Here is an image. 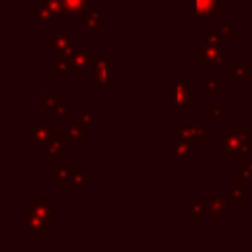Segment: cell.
Instances as JSON below:
<instances>
[{
	"label": "cell",
	"instance_id": "obj_1",
	"mask_svg": "<svg viewBox=\"0 0 252 252\" xmlns=\"http://www.w3.org/2000/svg\"><path fill=\"white\" fill-rule=\"evenodd\" d=\"M220 140L228 158H247L252 151V142L242 126H228V133L221 135Z\"/></svg>",
	"mask_w": 252,
	"mask_h": 252
},
{
	"label": "cell",
	"instance_id": "obj_2",
	"mask_svg": "<svg viewBox=\"0 0 252 252\" xmlns=\"http://www.w3.org/2000/svg\"><path fill=\"white\" fill-rule=\"evenodd\" d=\"M228 56V49H221L220 45L214 47V45H206L204 49L197 50V64H209L211 69L218 71L221 67V64L226 61Z\"/></svg>",
	"mask_w": 252,
	"mask_h": 252
},
{
	"label": "cell",
	"instance_id": "obj_3",
	"mask_svg": "<svg viewBox=\"0 0 252 252\" xmlns=\"http://www.w3.org/2000/svg\"><path fill=\"white\" fill-rule=\"evenodd\" d=\"M47 45H49L50 49H56L57 54H67V56H71V57L80 50V42L71 38V36L66 35V33H57L56 38L49 40Z\"/></svg>",
	"mask_w": 252,
	"mask_h": 252
},
{
	"label": "cell",
	"instance_id": "obj_4",
	"mask_svg": "<svg viewBox=\"0 0 252 252\" xmlns=\"http://www.w3.org/2000/svg\"><path fill=\"white\" fill-rule=\"evenodd\" d=\"M64 142H73V144H81L87 140V125L81 119H71L69 125L63 128Z\"/></svg>",
	"mask_w": 252,
	"mask_h": 252
},
{
	"label": "cell",
	"instance_id": "obj_5",
	"mask_svg": "<svg viewBox=\"0 0 252 252\" xmlns=\"http://www.w3.org/2000/svg\"><path fill=\"white\" fill-rule=\"evenodd\" d=\"M25 223H26V228H28L35 237H47V233H49L47 220L40 216V214H36L35 211L25 214Z\"/></svg>",
	"mask_w": 252,
	"mask_h": 252
},
{
	"label": "cell",
	"instance_id": "obj_6",
	"mask_svg": "<svg viewBox=\"0 0 252 252\" xmlns=\"http://www.w3.org/2000/svg\"><path fill=\"white\" fill-rule=\"evenodd\" d=\"M63 2V16H81L94 9L95 0H61Z\"/></svg>",
	"mask_w": 252,
	"mask_h": 252
},
{
	"label": "cell",
	"instance_id": "obj_7",
	"mask_svg": "<svg viewBox=\"0 0 252 252\" xmlns=\"http://www.w3.org/2000/svg\"><path fill=\"white\" fill-rule=\"evenodd\" d=\"M175 88H173V107L176 111H183L189 107V81L187 80H175Z\"/></svg>",
	"mask_w": 252,
	"mask_h": 252
},
{
	"label": "cell",
	"instance_id": "obj_8",
	"mask_svg": "<svg viewBox=\"0 0 252 252\" xmlns=\"http://www.w3.org/2000/svg\"><path fill=\"white\" fill-rule=\"evenodd\" d=\"M54 76L57 80H67L71 78V73H73L74 66H73V57L67 56V54H57L56 59H54Z\"/></svg>",
	"mask_w": 252,
	"mask_h": 252
},
{
	"label": "cell",
	"instance_id": "obj_9",
	"mask_svg": "<svg viewBox=\"0 0 252 252\" xmlns=\"http://www.w3.org/2000/svg\"><path fill=\"white\" fill-rule=\"evenodd\" d=\"M100 16H102V9H92V11L83 12L81 16H78V25L85 26L87 32L90 33H100L102 32Z\"/></svg>",
	"mask_w": 252,
	"mask_h": 252
},
{
	"label": "cell",
	"instance_id": "obj_10",
	"mask_svg": "<svg viewBox=\"0 0 252 252\" xmlns=\"http://www.w3.org/2000/svg\"><path fill=\"white\" fill-rule=\"evenodd\" d=\"M94 80L100 88L109 87V61L107 57H97L94 63Z\"/></svg>",
	"mask_w": 252,
	"mask_h": 252
},
{
	"label": "cell",
	"instance_id": "obj_11",
	"mask_svg": "<svg viewBox=\"0 0 252 252\" xmlns=\"http://www.w3.org/2000/svg\"><path fill=\"white\" fill-rule=\"evenodd\" d=\"M199 202L206 207V211L211 214L213 220H220L221 214H224L228 211V200L223 199H206V197H200Z\"/></svg>",
	"mask_w": 252,
	"mask_h": 252
},
{
	"label": "cell",
	"instance_id": "obj_12",
	"mask_svg": "<svg viewBox=\"0 0 252 252\" xmlns=\"http://www.w3.org/2000/svg\"><path fill=\"white\" fill-rule=\"evenodd\" d=\"M251 69L252 66L249 63L228 64V80H249L251 78Z\"/></svg>",
	"mask_w": 252,
	"mask_h": 252
},
{
	"label": "cell",
	"instance_id": "obj_13",
	"mask_svg": "<svg viewBox=\"0 0 252 252\" xmlns=\"http://www.w3.org/2000/svg\"><path fill=\"white\" fill-rule=\"evenodd\" d=\"M56 135V130H54L52 126H45V125H40V126H35L32 131V137L35 142H38L40 149L45 147V144L50 140V138Z\"/></svg>",
	"mask_w": 252,
	"mask_h": 252
},
{
	"label": "cell",
	"instance_id": "obj_14",
	"mask_svg": "<svg viewBox=\"0 0 252 252\" xmlns=\"http://www.w3.org/2000/svg\"><path fill=\"white\" fill-rule=\"evenodd\" d=\"M32 204H33L32 211H35L36 214H40L42 218H45L47 221L54 220V216H56V209H54V207L50 206L43 197H35V199L32 200Z\"/></svg>",
	"mask_w": 252,
	"mask_h": 252
},
{
	"label": "cell",
	"instance_id": "obj_15",
	"mask_svg": "<svg viewBox=\"0 0 252 252\" xmlns=\"http://www.w3.org/2000/svg\"><path fill=\"white\" fill-rule=\"evenodd\" d=\"M63 142H64L63 133H61V135H54V137L45 144L43 151H45L47 156H49V158H52V159L63 158Z\"/></svg>",
	"mask_w": 252,
	"mask_h": 252
},
{
	"label": "cell",
	"instance_id": "obj_16",
	"mask_svg": "<svg viewBox=\"0 0 252 252\" xmlns=\"http://www.w3.org/2000/svg\"><path fill=\"white\" fill-rule=\"evenodd\" d=\"M195 12L197 16H218V0H195Z\"/></svg>",
	"mask_w": 252,
	"mask_h": 252
},
{
	"label": "cell",
	"instance_id": "obj_17",
	"mask_svg": "<svg viewBox=\"0 0 252 252\" xmlns=\"http://www.w3.org/2000/svg\"><path fill=\"white\" fill-rule=\"evenodd\" d=\"M173 133L180 135L182 138H190V140H200V138H204V130L200 126H175Z\"/></svg>",
	"mask_w": 252,
	"mask_h": 252
},
{
	"label": "cell",
	"instance_id": "obj_18",
	"mask_svg": "<svg viewBox=\"0 0 252 252\" xmlns=\"http://www.w3.org/2000/svg\"><path fill=\"white\" fill-rule=\"evenodd\" d=\"M197 140H190V138H182V142H176L173 145V156L175 158H189V154L197 149Z\"/></svg>",
	"mask_w": 252,
	"mask_h": 252
},
{
	"label": "cell",
	"instance_id": "obj_19",
	"mask_svg": "<svg viewBox=\"0 0 252 252\" xmlns=\"http://www.w3.org/2000/svg\"><path fill=\"white\" fill-rule=\"evenodd\" d=\"M78 173H80V166L78 164L59 166V168H56V180H59V182H71Z\"/></svg>",
	"mask_w": 252,
	"mask_h": 252
},
{
	"label": "cell",
	"instance_id": "obj_20",
	"mask_svg": "<svg viewBox=\"0 0 252 252\" xmlns=\"http://www.w3.org/2000/svg\"><path fill=\"white\" fill-rule=\"evenodd\" d=\"M95 61H97V57H92L90 54L85 52V50H78V52L73 56V66L76 71H85L88 64L95 63Z\"/></svg>",
	"mask_w": 252,
	"mask_h": 252
},
{
	"label": "cell",
	"instance_id": "obj_21",
	"mask_svg": "<svg viewBox=\"0 0 252 252\" xmlns=\"http://www.w3.org/2000/svg\"><path fill=\"white\" fill-rule=\"evenodd\" d=\"M32 14L35 16V18H38V21L42 23V25H50V23L54 21V19L57 18L56 14H54L50 9H47L45 5L40 4L38 7H33L32 9Z\"/></svg>",
	"mask_w": 252,
	"mask_h": 252
},
{
	"label": "cell",
	"instance_id": "obj_22",
	"mask_svg": "<svg viewBox=\"0 0 252 252\" xmlns=\"http://www.w3.org/2000/svg\"><path fill=\"white\" fill-rule=\"evenodd\" d=\"M63 102V95H43L40 97V109L42 111H54Z\"/></svg>",
	"mask_w": 252,
	"mask_h": 252
},
{
	"label": "cell",
	"instance_id": "obj_23",
	"mask_svg": "<svg viewBox=\"0 0 252 252\" xmlns=\"http://www.w3.org/2000/svg\"><path fill=\"white\" fill-rule=\"evenodd\" d=\"M206 214H207L206 207H204L202 204L199 202V200H197L193 206H190V209H189V218L192 221H204Z\"/></svg>",
	"mask_w": 252,
	"mask_h": 252
},
{
	"label": "cell",
	"instance_id": "obj_24",
	"mask_svg": "<svg viewBox=\"0 0 252 252\" xmlns=\"http://www.w3.org/2000/svg\"><path fill=\"white\" fill-rule=\"evenodd\" d=\"M220 92H221V81L220 80H214V78H207V80H204V94L216 97V95H220Z\"/></svg>",
	"mask_w": 252,
	"mask_h": 252
},
{
	"label": "cell",
	"instance_id": "obj_25",
	"mask_svg": "<svg viewBox=\"0 0 252 252\" xmlns=\"http://www.w3.org/2000/svg\"><path fill=\"white\" fill-rule=\"evenodd\" d=\"M237 185H242L244 187V183H249L252 180V169L251 168H247L245 164H240V166H237Z\"/></svg>",
	"mask_w": 252,
	"mask_h": 252
},
{
	"label": "cell",
	"instance_id": "obj_26",
	"mask_svg": "<svg viewBox=\"0 0 252 252\" xmlns=\"http://www.w3.org/2000/svg\"><path fill=\"white\" fill-rule=\"evenodd\" d=\"M242 189H244L242 185L230 189V192H228V202L235 204V206H242L244 204V192H242Z\"/></svg>",
	"mask_w": 252,
	"mask_h": 252
},
{
	"label": "cell",
	"instance_id": "obj_27",
	"mask_svg": "<svg viewBox=\"0 0 252 252\" xmlns=\"http://www.w3.org/2000/svg\"><path fill=\"white\" fill-rule=\"evenodd\" d=\"M54 112H56V118L69 119L71 118V104L69 102H61V104L54 109Z\"/></svg>",
	"mask_w": 252,
	"mask_h": 252
},
{
	"label": "cell",
	"instance_id": "obj_28",
	"mask_svg": "<svg viewBox=\"0 0 252 252\" xmlns=\"http://www.w3.org/2000/svg\"><path fill=\"white\" fill-rule=\"evenodd\" d=\"M220 35L223 36V38H228V40H235V38H237L235 28L231 25H228V23H223V25L220 26Z\"/></svg>",
	"mask_w": 252,
	"mask_h": 252
},
{
	"label": "cell",
	"instance_id": "obj_29",
	"mask_svg": "<svg viewBox=\"0 0 252 252\" xmlns=\"http://www.w3.org/2000/svg\"><path fill=\"white\" fill-rule=\"evenodd\" d=\"M85 185H87V176L81 175V173H78V175L74 176L73 180H71V187H73L74 190L85 189Z\"/></svg>",
	"mask_w": 252,
	"mask_h": 252
},
{
	"label": "cell",
	"instance_id": "obj_30",
	"mask_svg": "<svg viewBox=\"0 0 252 252\" xmlns=\"http://www.w3.org/2000/svg\"><path fill=\"white\" fill-rule=\"evenodd\" d=\"M204 38H206L207 45H214V47H218V45H220L221 35H220V33H206V35H204Z\"/></svg>",
	"mask_w": 252,
	"mask_h": 252
},
{
	"label": "cell",
	"instance_id": "obj_31",
	"mask_svg": "<svg viewBox=\"0 0 252 252\" xmlns=\"http://www.w3.org/2000/svg\"><path fill=\"white\" fill-rule=\"evenodd\" d=\"M213 112H214V118L216 119H226L228 118V112L224 109H220V104L214 102L213 104Z\"/></svg>",
	"mask_w": 252,
	"mask_h": 252
},
{
	"label": "cell",
	"instance_id": "obj_32",
	"mask_svg": "<svg viewBox=\"0 0 252 252\" xmlns=\"http://www.w3.org/2000/svg\"><path fill=\"white\" fill-rule=\"evenodd\" d=\"M80 114H81V116H80V119L85 123V125H90V123L94 121V116H95V112H94V111H87V112L81 111Z\"/></svg>",
	"mask_w": 252,
	"mask_h": 252
},
{
	"label": "cell",
	"instance_id": "obj_33",
	"mask_svg": "<svg viewBox=\"0 0 252 252\" xmlns=\"http://www.w3.org/2000/svg\"><path fill=\"white\" fill-rule=\"evenodd\" d=\"M244 164L247 166V168H251V169H252V159H251V158H245Z\"/></svg>",
	"mask_w": 252,
	"mask_h": 252
}]
</instances>
